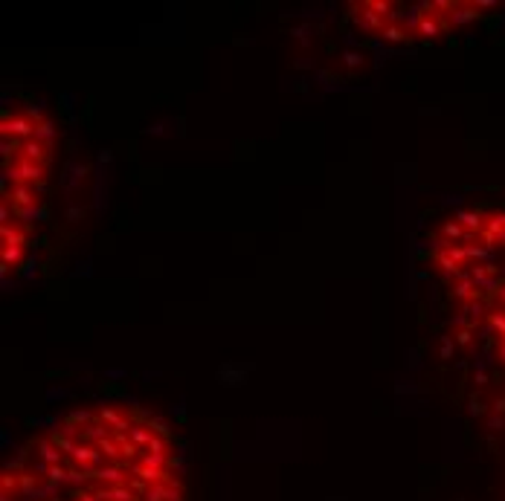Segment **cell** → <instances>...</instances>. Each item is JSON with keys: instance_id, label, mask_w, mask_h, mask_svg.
Instances as JSON below:
<instances>
[{"instance_id": "obj_4", "label": "cell", "mask_w": 505, "mask_h": 501, "mask_svg": "<svg viewBox=\"0 0 505 501\" xmlns=\"http://www.w3.org/2000/svg\"><path fill=\"white\" fill-rule=\"evenodd\" d=\"M485 9H491V3L473 0H363L348 3V18L378 41L427 44L485 15Z\"/></svg>"}, {"instance_id": "obj_2", "label": "cell", "mask_w": 505, "mask_h": 501, "mask_svg": "<svg viewBox=\"0 0 505 501\" xmlns=\"http://www.w3.org/2000/svg\"><path fill=\"white\" fill-rule=\"evenodd\" d=\"M430 264L450 305L505 365V209H462L430 235Z\"/></svg>"}, {"instance_id": "obj_3", "label": "cell", "mask_w": 505, "mask_h": 501, "mask_svg": "<svg viewBox=\"0 0 505 501\" xmlns=\"http://www.w3.org/2000/svg\"><path fill=\"white\" fill-rule=\"evenodd\" d=\"M3 142V200H0V261L15 270L27 258L35 215L53 165V122L30 104L6 108L0 116Z\"/></svg>"}, {"instance_id": "obj_1", "label": "cell", "mask_w": 505, "mask_h": 501, "mask_svg": "<svg viewBox=\"0 0 505 501\" xmlns=\"http://www.w3.org/2000/svg\"><path fill=\"white\" fill-rule=\"evenodd\" d=\"M0 501H186L177 443L128 403L61 417L3 467Z\"/></svg>"}]
</instances>
